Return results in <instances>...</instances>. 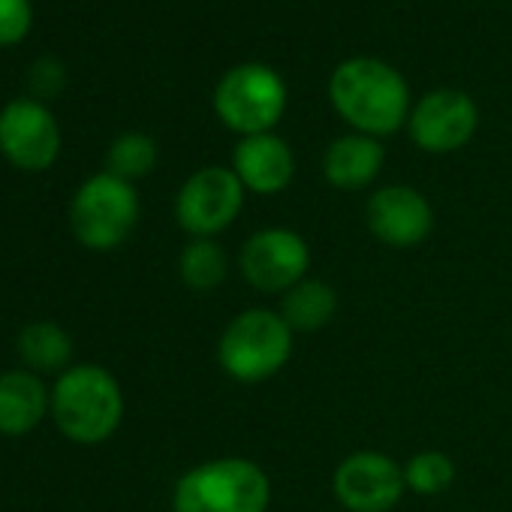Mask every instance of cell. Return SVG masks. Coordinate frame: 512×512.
Returning a JSON list of instances; mask_svg holds the SVG:
<instances>
[{
	"mask_svg": "<svg viewBox=\"0 0 512 512\" xmlns=\"http://www.w3.org/2000/svg\"><path fill=\"white\" fill-rule=\"evenodd\" d=\"M178 275L193 293H211L226 281L229 260L214 238H190L178 256Z\"/></svg>",
	"mask_w": 512,
	"mask_h": 512,
	"instance_id": "ac0fdd59",
	"label": "cell"
},
{
	"mask_svg": "<svg viewBox=\"0 0 512 512\" xmlns=\"http://www.w3.org/2000/svg\"><path fill=\"white\" fill-rule=\"evenodd\" d=\"M49 410L52 392L43 386L40 374L25 368L0 374V434L25 437L46 419Z\"/></svg>",
	"mask_w": 512,
	"mask_h": 512,
	"instance_id": "5bb4252c",
	"label": "cell"
},
{
	"mask_svg": "<svg viewBox=\"0 0 512 512\" xmlns=\"http://www.w3.org/2000/svg\"><path fill=\"white\" fill-rule=\"evenodd\" d=\"M244 205V184L232 169L205 166L193 172L175 199V220L193 238H214L229 229Z\"/></svg>",
	"mask_w": 512,
	"mask_h": 512,
	"instance_id": "ba28073f",
	"label": "cell"
},
{
	"mask_svg": "<svg viewBox=\"0 0 512 512\" xmlns=\"http://www.w3.org/2000/svg\"><path fill=\"white\" fill-rule=\"evenodd\" d=\"M232 172L244 184V190L275 196L290 187L296 175V160L290 145L281 136L260 133V136H244L235 145L232 154Z\"/></svg>",
	"mask_w": 512,
	"mask_h": 512,
	"instance_id": "4fadbf2b",
	"label": "cell"
},
{
	"mask_svg": "<svg viewBox=\"0 0 512 512\" xmlns=\"http://www.w3.org/2000/svg\"><path fill=\"white\" fill-rule=\"evenodd\" d=\"M293 359V329L269 308H250L232 317L217 341V362L235 383H263Z\"/></svg>",
	"mask_w": 512,
	"mask_h": 512,
	"instance_id": "277c9868",
	"label": "cell"
},
{
	"mask_svg": "<svg viewBox=\"0 0 512 512\" xmlns=\"http://www.w3.org/2000/svg\"><path fill=\"white\" fill-rule=\"evenodd\" d=\"M139 223V193L112 172L91 175L70 202V226L79 244L106 253L121 247Z\"/></svg>",
	"mask_w": 512,
	"mask_h": 512,
	"instance_id": "5b68a950",
	"label": "cell"
},
{
	"mask_svg": "<svg viewBox=\"0 0 512 512\" xmlns=\"http://www.w3.org/2000/svg\"><path fill=\"white\" fill-rule=\"evenodd\" d=\"M479 112L461 91L425 94L407 118L410 139L428 154H449L467 145L476 133Z\"/></svg>",
	"mask_w": 512,
	"mask_h": 512,
	"instance_id": "8fae6325",
	"label": "cell"
},
{
	"mask_svg": "<svg viewBox=\"0 0 512 512\" xmlns=\"http://www.w3.org/2000/svg\"><path fill=\"white\" fill-rule=\"evenodd\" d=\"M269 503L272 479L250 458H211L172 491V512H269Z\"/></svg>",
	"mask_w": 512,
	"mask_h": 512,
	"instance_id": "3957f363",
	"label": "cell"
},
{
	"mask_svg": "<svg viewBox=\"0 0 512 512\" xmlns=\"http://www.w3.org/2000/svg\"><path fill=\"white\" fill-rule=\"evenodd\" d=\"M404 491V467L374 449L347 455L332 473V494L347 512H392Z\"/></svg>",
	"mask_w": 512,
	"mask_h": 512,
	"instance_id": "9c48e42d",
	"label": "cell"
},
{
	"mask_svg": "<svg viewBox=\"0 0 512 512\" xmlns=\"http://www.w3.org/2000/svg\"><path fill=\"white\" fill-rule=\"evenodd\" d=\"M287 109V88L266 64H241L229 70L214 88L217 118L244 136L272 133Z\"/></svg>",
	"mask_w": 512,
	"mask_h": 512,
	"instance_id": "8992f818",
	"label": "cell"
},
{
	"mask_svg": "<svg viewBox=\"0 0 512 512\" xmlns=\"http://www.w3.org/2000/svg\"><path fill=\"white\" fill-rule=\"evenodd\" d=\"M383 160H386V151L374 136L350 133V136L335 139L326 148L323 172H326V181L338 190H362L380 175Z\"/></svg>",
	"mask_w": 512,
	"mask_h": 512,
	"instance_id": "9a60e30c",
	"label": "cell"
},
{
	"mask_svg": "<svg viewBox=\"0 0 512 512\" xmlns=\"http://www.w3.org/2000/svg\"><path fill=\"white\" fill-rule=\"evenodd\" d=\"M311 269V247L308 241L284 226L253 232L241 253L238 272L241 278L260 293H290L296 284L305 281Z\"/></svg>",
	"mask_w": 512,
	"mask_h": 512,
	"instance_id": "52a82bcc",
	"label": "cell"
},
{
	"mask_svg": "<svg viewBox=\"0 0 512 512\" xmlns=\"http://www.w3.org/2000/svg\"><path fill=\"white\" fill-rule=\"evenodd\" d=\"M34 25L31 0H0V46H19Z\"/></svg>",
	"mask_w": 512,
	"mask_h": 512,
	"instance_id": "44dd1931",
	"label": "cell"
},
{
	"mask_svg": "<svg viewBox=\"0 0 512 512\" xmlns=\"http://www.w3.org/2000/svg\"><path fill=\"white\" fill-rule=\"evenodd\" d=\"M157 166V145L145 133H124L112 142L106 154V172L124 181H139Z\"/></svg>",
	"mask_w": 512,
	"mask_h": 512,
	"instance_id": "d6986e66",
	"label": "cell"
},
{
	"mask_svg": "<svg viewBox=\"0 0 512 512\" xmlns=\"http://www.w3.org/2000/svg\"><path fill=\"white\" fill-rule=\"evenodd\" d=\"M0 154L22 172H43L61 154V127L55 115L31 97L0 109Z\"/></svg>",
	"mask_w": 512,
	"mask_h": 512,
	"instance_id": "30bf717a",
	"label": "cell"
},
{
	"mask_svg": "<svg viewBox=\"0 0 512 512\" xmlns=\"http://www.w3.org/2000/svg\"><path fill=\"white\" fill-rule=\"evenodd\" d=\"M338 314V293L326 281L305 278L281 299V317L293 332H320Z\"/></svg>",
	"mask_w": 512,
	"mask_h": 512,
	"instance_id": "2e32d148",
	"label": "cell"
},
{
	"mask_svg": "<svg viewBox=\"0 0 512 512\" xmlns=\"http://www.w3.org/2000/svg\"><path fill=\"white\" fill-rule=\"evenodd\" d=\"M458 470H455V461L446 455V452H437V449H425V452H416L407 464H404V482H407V491L419 494V497H434V494H443L452 488Z\"/></svg>",
	"mask_w": 512,
	"mask_h": 512,
	"instance_id": "ffe728a7",
	"label": "cell"
},
{
	"mask_svg": "<svg viewBox=\"0 0 512 512\" xmlns=\"http://www.w3.org/2000/svg\"><path fill=\"white\" fill-rule=\"evenodd\" d=\"M335 112L365 136H389L410 115V91L398 70L377 58L344 61L329 82Z\"/></svg>",
	"mask_w": 512,
	"mask_h": 512,
	"instance_id": "6da1fadb",
	"label": "cell"
},
{
	"mask_svg": "<svg viewBox=\"0 0 512 512\" xmlns=\"http://www.w3.org/2000/svg\"><path fill=\"white\" fill-rule=\"evenodd\" d=\"M49 413L67 440L82 446L106 443L124 419L121 383L103 365H70L52 386Z\"/></svg>",
	"mask_w": 512,
	"mask_h": 512,
	"instance_id": "7a4b0ae2",
	"label": "cell"
},
{
	"mask_svg": "<svg viewBox=\"0 0 512 512\" xmlns=\"http://www.w3.org/2000/svg\"><path fill=\"white\" fill-rule=\"evenodd\" d=\"M19 356L34 374H64L70 359H73V338L64 326L52 320H37L22 329L19 341Z\"/></svg>",
	"mask_w": 512,
	"mask_h": 512,
	"instance_id": "e0dca14e",
	"label": "cell"
},
{
	"mask_svg": "<svg viewBox=\"0 0 512 512\" xmlns=\"http://www.w3.org/2000/svg\"><path fill=\"white\" fill-rule=\"evenodd\" d=\"M67 85V70L55 58H40L31 70V88L37 97H58Z\"/></svg>",
	"mask_w": 512,
	"mask_h": 512,
	"instance_id": "7402d4cb",
	"label": "cell"
},
{
	"mask_svg": "<svg viewBox=\"0 0 512 512\" xmlns=\"http://www.w3.org/2000/svg\"><path fill=\"white\" fill-rule=\"evenodd\" d=\"M365 223L371 235L395 250L419 247L434 229V208L431 202L404 184H392L377 190L365 205Z\"/></svg>",
	"mask_w": 512,
	"mask_h": 512,
	"instance_id": "7c38bea8",
	"label": "cell"
}]
</instances>
